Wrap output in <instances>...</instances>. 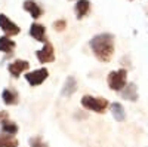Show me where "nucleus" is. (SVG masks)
<instances>
[{
  "label": "nucleus",
  "instance_id": "nucleus-4",
  "mask_svg": "<svg viewBox=\"0 0 148 147\" xmlns=\"http://www.w3.org/2000/svg\"><path fill=\"white\" fill-rule=\"evenodd\" d=\"M25 80L30 86H40V85L49 77V70L46 67H42V68H37V70H33V71H27L25 73Z\"/></svg>",
  "mask_w": 148,
  "mask_h": 147
},
{
  "label": "nucleus",
  "instance_id": "nucleus-19",
  "mask_svg": "<svg viewBox=\"0 0 148 147\" xmlns=\"http://www.w3.org/2000/svg\"><path fill=\"white\" fill-rule=\"evenodd\" d=\"M53 28H55L56 31H64V30L67 28V21H65V19H56V21L53 22Z\"/></svg>",
  "mask_w": 148,
  "mask_h": 147
},
{
  "label": "nucleus",
  "instance_id": "nucleus-10",
  "mask_svg": "<svg viewBox=\"0 0 148 147\" xmlns=\"http://www.w3.org/2000/svg\"><path fill=\"white\" fill-rule=\"evenodd\" d=\"M2 100L6 106H16L19 103V95L14 88H6L2 92Z\"/></svg>",
  "mask_w": 148,
  "mask_h": 147
},
{
  "label": "nucleus",
  "instance_id": "nucleus-6",
  "mask_svg": "<svg viewBox=\"0 0 148 147\" xmlns=\"http://www.w3.org/2000/svg\"><path fill=\"white\" fill-rule=\"evenodd\" d=\"M0 30L5 33V36H9V37L18 36L21 33V28L12 19H9V17H6L5 14H0Z\"/></svg>",
  "mask_w": 148,
  "mask_h": 147
},
{
  "label": "nucleus",
  "instance_id": "nucleus-15",
  "mask_svg": "<svg viewBox=\"0 0 148 147\" xmlns=\"http://www.w3.org/2000/svg\"><path fill=\"white\" fill-rule=\"evenodd\" d=\"M16 43L12 40L9 36H2L0 37V52L3 54H12V51L15 49Z\"/></svg>",
  "mask_w": 148,
  "mask_h": 147
},
{
  "label": "nucleus",
  "instance_id": "nucleus-20",
  "mask_svg": "<svg viewBox=\"0 0 148 147\" xmlns=\"http://www.w3.org/2000/svg\"><path fill=\"white\" fill-rule=\"evenodd\" d=\"M9 119H10V116H9V112H6V110H0V124H8L9 122Z\"/></svg>",
  "mask_w": 148,
  "mask_h": 147
},
{
  "label": "nucleus",
  "instance_id": "nucleus-11",
  "mask_svg": "<svg viewBox=\"0 0 148 147\" xmlns=\"http://www.w3.org/2000/svg\"><path fill=\"white\" fill-rule=\"evenodd\" d=\"M90 10V2L89 0H77V3L74 5V14L79 19L84 18Z\"/></svg>",
  "mask_w": 148,
  "mask_h": 147
},
{
  "label": "nucleus",
  "instance_id": "nucleus-7",
  "mask_svg": "<svg viewBox=\"0 0 148 147\" xmlns=\"http://www.w3.org/2000/svg\"><path fill=\"white\" fill-rule=\"evenodd\" d=\"M28 68H30V63H28L27 59H14L12 63L8 64V71L15 79L19 77L22 73H27Z\"/></svg>",
  "mask_w": 148,
  "mask_h": 147
},
{
  "label": "nucleus",
  "instance_id": "nucleus-2",
  "mask_svg": "<svg viewBox=\"0 0 148 147\" xmlns=\"http://www.w3.org/2000/svg\"><path fill=\"white\" fill-rule=\"evenodd\" d=\"M82 106L89 110V112H95L98 115H102L107 112V108L110 107V103L108 100L102 97H92V95H83L82 97Z\"/></svg>",
  "mask_w": 148,
  "mask_h": 147
},
{
  "label": "nucleus",
  "instance_id": "nucleus-13",
  "mask_svg": "<svg viewBox=\"0 0 148 147\" xmlns=\"http://www.w3.org/2000/svg\"><path fill=\"white\" fill-rule=\"evenodd\" d=\"M110 110H111V115L117 122H125L126 119V112H125V107H123L120 103H113L110 104Z\"/></svg>",
  "mask_w": 148,
  "mask_h": 147
},
{
  "label": "nucleus",
  "instance_id": "nucleus-12",
  "mask_svg": "<svg viewBox=\"0 0 148 147\" xmlns=\"http://www.w3.org/2000/svg\"><path fill=\"white\" fill-rule=\"evenodd\" d=\"M121 97L125 98V100H127V101L135 103L138 100V88H136V85H135L133 82L127 83L125 86V89L121 91Z\"/></svg>",
  "mask_w": 148,
  "mask_h": 147
},
{
  "label": "nucleus",
  "instance_id": "nucleus-18",
  "mask_svg": "<svg viewBox=\"0 0 148 147\" xmlns=\"http://www.w3.org/2000/svg\"><path fill=\"white\" fill-rule=\"evenodd\" d=\"M28 143H30V147H47V144L43 141V138L40 135H36V137L30 138Z\"/></svg>",
  "mask_w": 148,
  "mask_h": 147
},
{
  "label": "nucleus",
  "instance_id": "nucleus-1",
  "mask_svg": "<svg viewBox=\"0 0 148 147\" xmlns=\"http://www.w3.org/2000/svg\"><path fill=\"white\" fill-rule=\"evenodd\" d=\"M114 36L111 33H99L93 36L89 42V46L92 49V52L95 58L101 63H110L111 58L114 55Z\"/></svg>",
  "mask_w": 148,
  "mask_h": 147
},
{
  "label": "nucleus",
  "instance_id": "nucleus-14",
  "mask_svg": "<svg viewBox=\"0 0 148 147\" xmlns=\"http://www.w3.org/2000/svg\"><path fill=\"white\" fill-rule=\"evenodd\" d=\"M77 91V82L73 76H68L67 80L64 82V86H62V95L64 97H71L74 92Z\"/></svg>",
  "mask_w": 148,
  "mask_h": 147
},
{
  "label": "nucleus",
  "instance_id": "nucleus-8",
  "mask_svg": "<svg viewBox=\"0 0 148 147\" xmlns=\"http://www.w3.org/2000/svg\"><path fill=\"white\" fill-rule=\"evenodd\" d=\"M22 8H24V10L28 12V14L31 15L33 19H39L43 15V9L40 8V5L37 2H34V0H24Z\"/></svg>",
  "mask_w": 148,
  "mask_h": 147
},
{
  "label": "nucleus",
  "instance_id": "nucleus-3",
  "mask_svg": "<svg viewBox=\"0 0 148 147\" xmlns=\"http://www.w3.org/2000/svg\"><path fill=\"white\" fill-rule=\"evenodd\" d=\"M107 83H108V88L111 91L121 92L123 89H125V86L127 85V71L125 68L111 71L108 75V77H107Z\"/></svg>",
  "mask_w": 148,
  "mask_h": 147
},
{
  "label": "nucleus",
  "instance_id": "nucleus-5",
  "mask_svg": "<svg viewBox=\"0 0 148 147\" xmlns=\"http://www.w3.org/2000/svg\"><path fill=\"white\" fill-rule=\"evenodd\" d=\"M36 57L39 59L40 64H51L55 61V49H53V45L51 42H45L43 43V48L39 49L36 52Z\"/></svg>",
  "mask_w": 148,
  "mask_h": 147
},
{
  "label": "nucleus",
  "instance_id": "nucleus-9",
  "mask_svg": "<svg viewBox=\"0 0 148 147\" xmlns=\"http://www.w3.org/2000/svg\"><path fill=\"white\" fill-rule=\"evenodd\" d=\"M30 36L37 40V42H40V43H45L46 39H45V36H46V27L42 26V24L39 22H33L31 26H30Z\"/></svg>",
  "mask_w": 148,
  "mask_h": 147
},
{
  "label": "nucleus",
  "instance_id": "nucleus-17",
  "mask_svg": "<svg viewBox=\"0 0 148 147\" xmlns=\"http://www.w3.org/2000/svg\"><path fill=\"white\" fill-rule=\"evenodd\" d=\"M19 131L18 125L15 124V122H8V124H3L2 125V134H6V135H16Z\"/></svg>",
  "mask_w": 148,
  "mask_h": 147
},
{
  "label": "nucleus",
  "instance_id": "nucleus-16",
  "mask_svg": "<svg viewBox=\"0 0 148 147\" xmlns=\"http://www.w3.org/2000/svg\"><path fill=\"white\" fill-rule=\"evenodd\" d=\"M19 143L15 138V135H6V134H2L0 135V147H18Z\"/></svg>",
  "mask_w": 148,
  "mask_h": 147
}]
</instances>
